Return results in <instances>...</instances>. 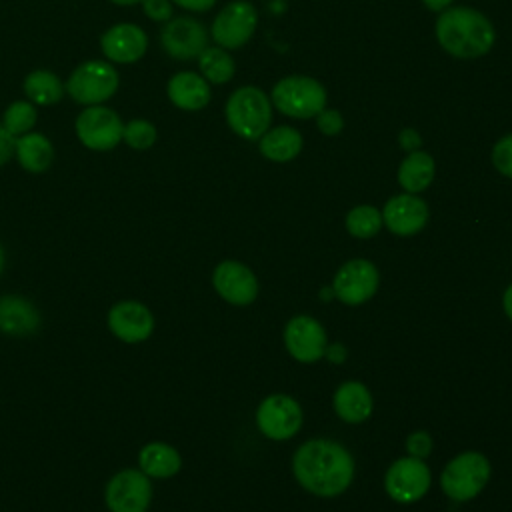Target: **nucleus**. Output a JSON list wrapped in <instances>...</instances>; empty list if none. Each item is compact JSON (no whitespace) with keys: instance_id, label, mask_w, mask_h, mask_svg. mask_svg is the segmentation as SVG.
Masks as SVG:
<instances>
[{"instance_id":"obj_33","label":"nucleus","mask_w":512,"mask_h":512,"mask_svg":"<svg viewBox=\"0 0 512 512\" xmlns=\"http://www.w3.org/2000/svg\"><path fill=\"white\" fill-rule=\"evenodd\" d=\"M144 14L154 22H168L172 18V2L170 0H142Z\"/></svg>"},{"instance_id":"obj_41","label":"nucleus","mask_w":512,"mask_h":512,"mask_svg":"<svg viewBox=\"0 0 512 512\" xmlns=\"http://www.w3.org/2000/svg\"><path fill=\"white\" fill-rule=\"evenodd\" d=\"M2 268H4V250L0 246V272H2Z\"/></svg>"},{"instance_id":"obj_27","label":"nucleus","mask_w":512,"mask_h":512,"mask_svg":"<svg viewBox=\"0 0 512 512\" xmlns=\"http://www.w3.org/2000/svg\"><path fill=\"white\" fill-rule=\"evenodd\" d=\"M202 76L212 84H226L234 76V60L226 48L206 46L198 56Z\"/></svg>"},{"instance_id":"obj_20","label":"nucleus","mask_w":512,"mask_h":512,"mask_svg":"<svg viewBox=\"0 0 512 512\" xmlns=\"http://www.w3.org/2000/svg\"><path fill=\"white\" fill-rule=\"evenodd\" d=\"M40 326L38 310L20 296L0 298V330L12 336H26Z\"/></svg>"},{"instance_id":"obj_9","label":"nucleus","mask_w":512,"mask_h":512,"mask_svg":"<svg viewBox=\"0 0 512 512\" xmlns=\"http://www.w3.org/2000/svg\"><path fill=\"white\" fill-rule=\"evenodd\" d=\"M152 484L142 470H122L106 486V506L112 512H146Z\"/></svg>"},{"instance_id":"obj_37","label":"nucleus","mask_w":512,"mask_h":512,"mask_svg":"<svg viewBox=\"0 0 512 512\" xmlns=\"http://www.w3.org/2000/svg\"><path fill=\"white\" fill-rule=\"evenodd\" d=\"M172 2L190 12H206L216 4V0H172Z\"/></svg>"},{"instance_id":"obj_14","label":"nucleus","mask_w":512,"mask_h":512,"mask_svg":"<svg viewBox=\"0 0 512 512\" xmlns=\"http://www.w3.org/2000/svg\"><path fill=\"white\" fill-rule=\"evenodd\" d=\"M284 344L300 362H316L326 352V332L310 316H296L284 328Z\"/></svg>"},{"instance_id":"obj_10","label":"nucleus","mask_w":512,"mask_h":512,"mask_svg":"<svg viewBox=\"0 0 512 512\" xmlns=\"http://www.w3.org/2000/svg\"><path fill=\"white\" fill-rule=\"evenodd\" d=\"M258 428L272 440H288L300 430L302 410L298 402L286 394H272L258 406Z\"/></svg>"},{"instance_id":"obj_24","label":"nucleus","mask_w":512,"mask_h":512,"mask_svg":"<svg viewBox=\"0 0 512 512\" xmlns=\"http://www.w3.org/2000/svg\"><path fill=\"white\" fill-rule=\"evenodd\" d=\"M434 170L436 166L432 156L428 152L414 150L408 152V156L402 160L398 168V182L408 194H416L430 186L434 180Z\"/></svg>"},{"instance_id":"obj_31","label":"nucleus","mask_w":512,"mask_h":512,"mask_svg":"<svg viewBox=\"0 0 512 512\" xmlns=\"http://www.w3.org/2000/svg\"><path fill=\"white\" fill-rule=\"evenodd\" d=\"M492 164H494V168L500 174L512 178V134L502 136L494 144V148H492Z\"/></svg>"},{"instance_id":"obj_40","label":"nucleus","mask_w":512,"mask_h":512,"mask_svg":"<svg viewBox=\"0 0 512 512\" xmlns=\"http://www.w3.org/2000/svg\"><path fill=\"white\" fill-rule=\"evenodd\" d=\"M110 2H114V4H118V6H132V4H138V2H142V0H110Z\"/></svg>"},{"instance_id":"obj_16","label":"nucleus","mask_w":512,"mask_h":512,"mask_svg":"<svg viewBox=\"0 0 512 512\" xmlns=\"http://www.w3.org/2000/svg\"><path fill=\"white\" fill-rule=\"evenodd\" d=\"M216 292L230 304L246 306L258 294V282L252 270L240 262L224 260L216 266L212 276Z\"/></svg>"},{"instance_id":"obj_11","label":"nucleus","mask_w":512,"mask_h":512,"mask_svg":"<svg viewBox=\"0 0 512 512\" xmlns=\"http://www.w3.org/2000/svg\"><path fill=\"white\" fill-rule=\"evenodd\" d=\"M384 486H386V492L396 502H402V504L416 502L430 488V470L420 458H414V456L400 458L388 468Z\"/></svg>"},{"instance_id":"obj_28","label":"nucleus","mask_w":512,"mask_h":512,"mask_svg":"<svg viewBox=\"0 0 512 512\" xmlns=\"http://www.w3.org/2000/svg\"><path fill=\"white\" fill-rule=\"evenodd\" d=\"M382 226V214L374 206H356L346 216V228L356 238H372Z\"/></svg>"},{"instance_id":"obj_35","label":"nucleus","mask_w":512,"mask_h":512,"mask_svg":"<svg viewBox=\"0 0 512 512\" xmlns=\"http://www.w3.org/2000/svg\"><path fill=\"white\" fill-rule=\"evenodd\" d=\"M16 152V136H12L2 124H0V166L6 164Z\"/></svg>"},{"instance_id":"obj_23","label":"nucleus","mask_w":512,"mask_h":512,"mask_svg":"<svg viewBox=\"0 0 512 512\" xmlns=\"http://www.w3.org/2000/svg\"><path fill=\"white\" fill-rule=\"evenodd\" d=\"M16 158L20 166L28 172L40 174L48 170L54 160L52 142L40 132H26L16 140Z\"/></svg>"},{"instance_id":"obj_18","label":"nucleus","mask_w":512,"mask_h":512,"mask_svg":"<svg viewBox=\"0 0 512 512\" xmlns=\"http://www.w3.org/2000/svg\"><path fill=\"white\" fill-rule=\"evenodd\" d=\"M382 222L398 236H412L426 226L428 206L422 198L408 192L392 196L384 206Z\"/></svg>"},{"instance_id":"obj_25","label":"nucleus","mask_w":512,"mask_h":512,"mask_svg":"<svg viewBox=\"0 0 512 512\" xmlns=\"http://www.w3.org/2000/svg\"><path fill=\"white\" fill-rule=\"evenodd\" d=\"M140 470L146 476L154 478H168L180 470V454L176 448L164 442H150L138 454Z\"/></svg>"},{"instance_id":"obj_15","label":"nucleus","mask_w":512,"mask_h":512,"mask_svg":"<svg viewBox=\"0 0 512 512\" xmlns=\"http://www.w3.org/2000/svg\"><path fill=\"white\" fill-rule=\"evenodd\" d=\"M100 48L110 62L132 64L144 56L148 48V36L138 24L122 22L110 26L102 34Z\"/></svg>"},{"instance_id":"obj_22","label":"nucleus","mask_w":512,"mask_h":512,"mask_svg":"<svg viewBox=\"0 0 512 512\" xmlns=\"http://www.w3.org/2000/svg\"><path fill=\"white\" fill-rule=\"evenodd\" d=\"M258 140L262 156L272 162H288L302 150V134L292 126H276L266 130Z\"/></svg>"},{"instance_id":"obj_3","label":"nucleus","mask_w":512,"mask_h":512,"mask_svg":"<svg viewBox=\"0 0 512 512\" xmlns=\"http://www.w3.org/2000/svg\"><path fill=\"white\" fill-rule=\"evenodd\" d=\"M226 122L244 140H258L272 122V104L256 86L234 90L226 102Z\"/></svg>"},{"instance_id":"obj_8","label":"nucleus","mask_w":512,"mask_h":512,"mask_svg":"<svg viewBox=\"0 0 512 512\" xmlns=\"http://www.w3.org/2000/svg\"><path fill=\"white\" fill-rule=\"evenodd\" d=\"M258 24V12L248 0L228 2L212 22V38L220 48L244 46Z\"/></svg>"},{"instance_id":"obj_6","label":"nucleus","mask_w":512,"mask_h":512,"mask_svg":"<svg viewBox=\"0 0 512 512\" xmlns=\"http://www.w3.org/2000/svg\"><path fill=\"white\" fill-rule=\"evenodd\" d=\"M490 478V464L480 452H464L450 460L442 472L440 484L448 498L464 502L474 498Z\"/></svg>"},{"instance_id":"obj_12","label":"nucleus","mask_w":512,"mask_h":512,"mask_svg":"<svg viewBox=\"0 0 512 512\" xmlns=\"http://www.w3.org/2000/svg\"><path fill=\"white\" fill-rule=\"evenodd\" d=\"M162 48L176 60H192L208 46V32L202 22L190 16L170 18L160 32Z\"/></svg>"},{"instance_id":"obj_36","label":"nucleus","mask_w":512,"mask_h":512,"mask_svg":"<svg viewBox=\"0 0 512 512\" xmlns=\"http://www.w3.org/2000/svg\"><path fill=\"white\" fill-rule=\"evenodd\" d=\"M398 144H400L402 150L414 152V150H418L422 146V136L414 128H402L400 134H398Z\"/></svg>"},{"instance_id":"obj_19","label":"nucleus","mask_w":512,"mask_h":512,"mask_svg":"<svg viewBox=\"0 0 512 512\" xmlns=\"http://www.w3.org/2000/svg\"><path fill=\"white\" fill-rule=\"evenodd\" d=\"M168 98L180 110H200L210 102L208 80L196 72L184 70L168 80Z\"/></svg>"},{"instance_id":"obj_26","label":"nucleus","mask_w":512,"mask_h":512,"mask_svg":"<svg viewBox=\"0 0 512 512\" xmlns=\"http://www.w3.org/2000/svg\"><path fill=\"white\" fill-rule=\"evenodd\" d=\"M24 94L32 104L50 106L62 100L64 84L50 70H34L24 78Z\"/></svg>"},{"instance_id":"obj_29","label":"nucleus","mask_w":512,"mask_h":512,"mask_svg":"<svg viewBox=\"0 0 512 512\" xmlns=\"http://www.w3.org/2000/svg\"><path fill=\"white\" fill-rule=\"evenodd\" d=\"M36 124V108L30 100H16L12 102L2 118V126L12 134V136H22L30 132Z\"/></svg>"},{"instance_id":"obj_17","label":"nucleus","mask_w":512,"mask_h":512,"mask_svg":"<svg viewBox=\"0 0 512 512\" xmlns=\"http://www.w3.org/2000/svg\"><path fill=\"white\" fill-rule=\"evenodd\" d=\"M108 328L112 334L128 344H136L146 340L154 330L152 312L134 300L118 302L108 312Z\"/></svg>"},{"instance_id":"obj_4","label":"nucleus","mask_w":512,"mask_h":512,"mask_svg":"<svg viewBox=\"0 0 512 512\" xmlns=\"http://www.w3.org/2000/svg\"><path fill=\"white\" fill-rule=\"evenodd\" d=\"M272 104L290 118H312L326 108L324 86L310 76H286L272 88Z\"/></svg>"},{"instance_id":"obj_38","label":"nucleus","mask_w":512,"mask_h":512,"mask_svg":"<svg viewBox=\"0 0 512 512\" xmlns=\"http://www.w3.org/2000/svg\"><path fill=\"white\" fill-rule=\"evenodd\" d=\"M422 2L432 12H442V10H446L452 4V0H422Z\"/></svg>"},{"instance_id":"obj_1","label":"nucleus","mask_w":512,"mask_h":512,"mask_svg":"<svg viewBox=\"0 0 512 512\" xmlns=\"http://www.w3.org/2000/svg\"><path fill=\"white\" fill-rule=\"evenodd\" d=\"M296 480L316 496H336L344 492L354 476L350 452L324 438L304 442L292 460Z\"/></svg>"},{"instance_id":"obj_32","label":"nucleus","mask_w":512,"mask_h":512,"mask_svg":"<svg viewBox=\"0 0 512 512\" xmlns=\"http://www.w3.org/2000/svg\"><path fill=\"white\" fill-rule=\"evenodd\" d=\"M316 126L322 134L326 136H334L344 128V118L338 110L334 108H324L316 114Z\"/></svg>"},{"instance_id":"obj_7","label":"nucleus","mask_w":512,"mask_h":512,"mask_svg":"<svg viewBox=\"0 0 512 512\" xmlns=\"http://www.w3.org/2000/svg\"><path fill=\"white\" fill-rule=\"evenodd\" d=\"M76 136L78 140L96 152H106L112 150L120 144L124 124L120 116L106 106H88L82 110L76 118Z\"/></svg>"},{"instance_id":"obj_2","label":"nucleus","mask_w":512,"mask_h":512,"mask_svg":"<svg viewBox=\"0 0 512 512\" xmlns=\"http://www.w3.org/2000/svg\"><path fill=\"white\" fill-rule=\"evenodd\" d=\"M494 26L478 10L468 6L446 8L436 20L438 44L456 58L484 56L494 44Z\"/></svg>"},{"instance_id":"obj_13","label":"nucleus","mask_w":512,"mask_h":512,"mask_svg":"<svg viewBox=\"0 0 512 512\" xmlns=\"http://www.w3.org/2000/svg\"><path fill=\"white\" fill-rule=\"evenodd\" d=\"M334 294L350 306L370 300L378 288V270L372 262L356 258L346 262L334 276Z\"/></svg>"},{"instance_id":"obj_34","label":"nucleus","mask_w":512,"mask_h":512,"mask_svg":"<svg viewBox=\"0 0 512 512\" xmlns=\"http://www.w3.org/2000/svg\"><path fill=\"white\" fill-rule=\"evenodd\" d=\"M406 450L414 458H426L432 450V438L426 432H414L406 440Z\"/></svg>"},{"instance_id":"obj_21","label":"nucleus","mask_w":512,"mask_h":512,"mask_svg":"<svg viewBox=\"0 0 512 512\" xmlns=\"http://www.w3.org/2000/svg\"><path fill=\"white\" fill-rule=\"evenodd\" d=\"M336 414L350 424L362 422L372 412V396L360 382H346L334 394Z\"/></svg>"},{"instance_id":"obj_5","label":"nucleus","mask_w":512,"mask_h":512,"mask_svg":"<svg viewBox=\"0 0 512 512\" xmlns=\"http://www.w3.org/2000/svg\"><path fill=\"white\" fill-rule=\"evenodd\" d=\"M118 90V72L110 62L88 60L74 68L66 82L68 96L84 106H96L114 96Z\"/></svg>"},{"instance_id":"obj_30","label":"nucleus","mask_w":512,"mask_h":512,"mask_svg":"<svg viewBox=\"0 0 512 512\" xmlns=\"http://www.w3.org/2000/svg\"><path fill=\"white\" fill-rule=\"evenodd\" d=\"M156 136H158L156 126L142 118H136L124 124V132H122V140L134 150L150 148L156 142Z\"/></svg>"},{"instance_id":"obj_39","label":"nucleus","mask_w":512,"mask_h":512,"mask_svg":"<svg viewBox=\"0 0 512 512\" xmlns=\"http://www.w3.org/2000/svg\"><path fill=\"white\" fill-rule=\"evenodd\" d=\"M504 312L508 314V318L512 320V284L506 288L504 292Z\"/></svg>"}]
</instances>
